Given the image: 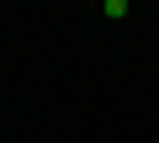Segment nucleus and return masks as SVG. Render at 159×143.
<instances>
[{"mask_svg": "<svg viewBox=\"0 0 159 143\" xmlns=\"http://www.w3.org/2000/svg\"><path fill=\"white\" fill-rule=\"evenodd\" d=\"M101 6H106V16H111V21H122V16H127V0H101Z\"/></svg>", "mask_w": 159, "mask_h": 143, "instance_id": "f257e3e1", "label": "nucleus"}]
</instances>
